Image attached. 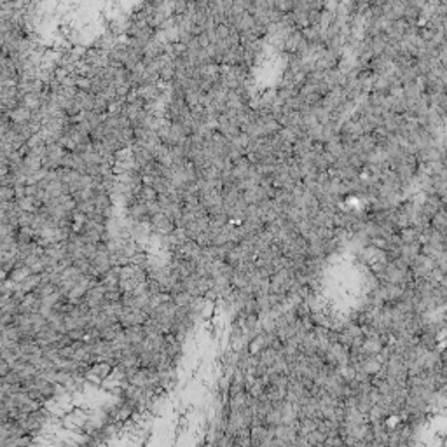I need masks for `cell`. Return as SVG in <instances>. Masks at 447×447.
<instances>
[{
    "label": "cell",
    "instance_id": "obj_4",
    "mask_svg": "<svg viewBox=\"0 0 447 447\" xmlns=\"http://www.w3.org/2000/svg\"><path fill=\"white\" fill-rule=\"evenodd\" d=\"M30 275H32V271H30L29 266H26V264H16L15 269H13V271L8 275V278H11L13 282L19 283V282H23L25 278H29Z\"/></svg>",
    "mask_w": 447,
    "mask_h": 447
},
{
    "label": "cell",
    "instance_id": "obj_1",
    "mask_svg": "<svg viewBox=\"0 0 447 447\" xmlns=\"http://www.w3.org/2000/svg\"><path fill=\"white\" fill-rule=\"evenodd\" d=\"M151 229L152 233L159 234V236H166L177 229V222L161 211V213L151 217Z\"/></svg>",
    "mask_w": 447,
    "mask_h": 447
},
{
    "label": "cell",
    "instance_id": "obj_2",
    "mask_svg": "<svg viewBox=\"0 0 447 447\" xmlns=\"http://www.w3.org/2000/svg\"><path fill=\"white\" fill-rule=\"evenodd\" d=\"M147 313L143 311V309H138V308H128V306H124V309H122L121 313V318H119V322L122 323V327H133V325H143V323L147 322Z\"/></svg>",
    "mask_w": 447,
    "mask_h": 447
},
{
    "label": "cell",
    "instance_id": "obj_3",
    "mask_svg": "<svg viewBox=\"0 0 447 447\" xmlns=\"http://www.w3.org/2000/svg\"><path fill=\"white\" fill-rule=\"evenodd\" d=\"M126 336H128L129 343L131 344H140L143 343L145 339V330H143V325H133V327H126L124 329Z\"/></svg>",
    "mask_w": 447,
    "mask_h": 447
}]
</instances>
